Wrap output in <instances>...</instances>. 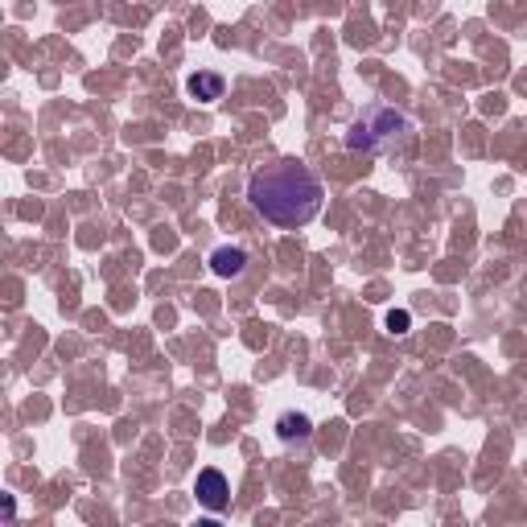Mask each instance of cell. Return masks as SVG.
Masks as SVG:
<instances>
[{
  "instance_id": "obj_1",
  "label": "cell",
  "mask_w": 527,
  "mask_h": 527,
  "mask_svg": "<svg viewBox=\"0 0 527 527\" xmlns=\"http://www.w3.org/2000/svg\"><path fill=\"white\" fill-rule=\"evenodd\" d=\"M248 198L256 206V215H264L276 227H305L318 219V210L326 202V190L313 173L297 161H276L260 173H252Z\"/></svg>"
},
{
  "instance_id": "obj_2",
  "label": "cell",
  "mask_w": 527,
  "mask_h": 527,
  "mask_svg": "<svg viewBox=\"0 0 527 527\" xmlns=\"http://www.w3.org/2000/svg\"><path fill=\"white\" fill-rule=\"evenodd\" d=\"M412 124L404 112L396 108H383V103H375V108H367L355 124H350L346 132V149H355V153H388L400 136H408Z\"/></svg>"
},
{
  "instance_id": "obj_3",
  "label": "cell",
  "mask_w": 527,
  "mask_h": 527,
  "mask_svg": "<svg viewBox=\"0 0 527 527\" xmlns=\"http://www.w3.org/2000/svg\"><path fill=\"white\" fill-rule=\"evenodd\" d=\"M194 495H198V503L206 507V511H227V503H231V482H227V474L223 470H202L198 474V482H194Z\"/></svg>"
},
{
  "instance_id": "obj_4",
  "label": "cell",
  "mask_w": 527,
  "mask_h": 527,
  "mask_svg": "<svg viewBox=\"0 0 527 527\" xmlns=\"http://www.w3.org/2000/svg\"><path fill=\"white\" fill-rule=\"evenodd\" d=\"M186 91H190V99H198V103H215V99H223L227 79L215 75V70H198V75L186 79Z\"/></svg>"
},
{
  "instance_id": "obj_5",
  "label": "cell",
  "mask_w": 527,
  "mask_h": 527,
  "mask_svg": "<svg viewBox=\"0 0 527 527\" xmlns=\"http://www.w3.org/2000/svg\"><path fill=\"white\" fill-rule=\"evenodd\" d=\"M276 433H280V441H305L313 433V420L305 412H280L276 416Z\"/></svg>"
},
{
  "instance_id": "obj_6",
  "label": "cell",
  "mask_w": 527,
  "mask_h": 527,
  "mask_svg": "<svg viewBox=\"0 0 527 527\" xmlns=\"http://www.w3.org/2000/svg\"><path fill=\"white\" fill-rule=\"evenodd\" d=\"M210 268H215L219 276H239L243 268H248V252L243 248H219L215 256H210Z\"/></svg>"
},
{
  "instance_id": "obj_7",
  "label": "cell",
  "mask_w": 527,
  "mask_h": 527,
  "mask_svg": "<svg viewBox=\"0 0 527 527\" xmlns=\"http://www.w3.org/2000/svg\"><path fill=\"white\" fill-rule=\"evenodd\" d=\"M408 326H412V313L408 309H392L388 313V334H408Z\"/></svg>"
}]
</instances>
